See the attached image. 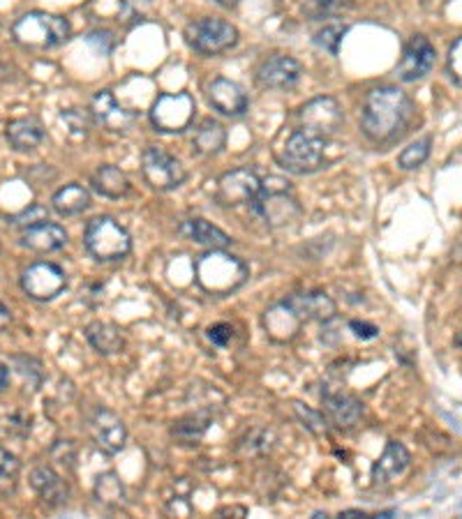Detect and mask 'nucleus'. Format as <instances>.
Returning a JSON list of instances; mask_svg holds the SVG:
<instances>
[{"mask_svg": "<svg viewBox=\"0 0 462 519\" xmlns=\"http://www.w3.org/2000/svg\"><path fill=\"white\" fill-rule=\"evenodd\" d=\"M206 337L222 349V346H227L231 342V337H234V328H231L229 323H215V326L206 330Z\"/></svg>", "mask_w": 462, "mask_h": 519, "instance_id": "obj_44", "label": "nucleus"}, {"mask_svg": "<svg viewBox=\"0 0 462 519\" xmlns=\"http://www.w3.org/2000/svg\"><path fill=\"white\" fill-rule=\"evenodd\" d=\"M151 10V0H123L121 3V21L123 24H137Z\"/></svg>", "mask_w": 462, "mask_h": 519, "instance_id": "obj_41", "label": "nucleus"}, {"mask_svg": "<svg viewBox=\"0 0 462 519\" xmlns=\"http://www.w3.org/2000/svg\"><path fill=\"white\" fill-rule=\"evenodd\" d=\"M322 404H324L326 416L331 418V423L342 427V430H349V427H354L363 416V404L356 400V397L342 393V390L324 388L322 390Z\"/></svg>", "mask_w": 462, "mask_h": 519, "instance_id": "obj_22", "label": "nucleus"}, {"mask_svg": "<svg viewBox=\"0 0 462 519\" xmlns=\"http://www.w3.org/2000/svg\"><path fill=\"white\" fill-rule=\"evenodd\" d=\"M303 77V65L292 56L266 58L257 70V81L268 90H289Z\"/></svg>", "mask_w": 462, "mask_h": 519, "instance_id": "obj_17", "label": "nucleus"}, {"mask_svg": "<svg viewBox=\"0 0 462 519\" xmlns=\"http://www.w3.org/2000/svg\"><path fill=\"white\" fill-rule=\"evenodd\" d=\"M28 480H31L33 492L40 496L44 506L61 508L70 501V485L65 483V478L54 469V466H47V464L35 466Z\"/></svg>", "mask_w": 462, "mask_h": 519, "instance_id": "obj_18", "label": "nucleus"}, {"mask_svg": "<svg viewBox=\"0 0 462 519\" xmlns=\"http://www.w3.org/2000/svg\"><path fill=\"white\" fill-rule=\"evenodd\" d=\"M12 323V312H10V307H7L3 300H0V333H5L7 330V326H10Z\"/></svg>", "mask_w": 462, "mask_h": 519, "instance_id": "obj_47", "label": "nucleus"}, {"mask_svg": "<svg viewBox=\"0 0 462 519\" xmlns=\"http://www.w3.org/2000/svg\"><path fill=\"white\" fill-rule=\"evenodd\" d=\"M7 386H10V365L0 360V393H3Z\"/></svg>", "mask_w": 462, "mask_h": 519, "instance_id": "obj_48", "label": "nucleus"}, {"mask_svg": "<svg viewBox=\"0 0 462 519\" xmlns=\"http://www.w3.org/2000/svg\"><path fill=\"white\" fill-rule=\"evenodd\" d=\"M213 420H215L213 409L204 406V409L176 420L174 427H171V436H174L176 441H181L183 446H192V443H199L204 439V434L208 432V427L213 425Z\"/></svg>", "mask_w": 462, "mask_h": 519, "instance_id": "obj_27", "label": "nucleus"}, {"mask_svg": "<svg viewBox=\"0 0 462 519\" xmlns=\"http://www.w3.org/2000/svg\"><path fill=\"white\" fill-rule=\"evenodd\" d=\"M324 153L326 139H319L305 130H294L278 150V162L287 171L308 176V173H315L324 167Z\"/></svg>", "mask_w": 462, "mask_h": 519, "instance_id": "obj_6", "label": "nucleus"}, {"mask_svg": "<svg viewBox=\"0 0 462 519\" xmlns=\"http://www.w3.org/2000/svg\"><path fill=\"white\" fill-rule=\"evenodd\" d=\"M93 496L100 506L109 510H121L128 506V492H125L123 480L116 471H104L95 478Z\"/></svg>", "mask_w": 462, "mask_h": 519, "instance_id": "obj_28", "label": "nucleus"}, {"mask_svg": "<svg viewBox=\"0 0 462 519\" xmlns=\"http://www.w3.org/2000/svg\"><path fill=\"white\" fill-rule=\"evenodd\" d=\"M178 233H181L183 238L192 240V243L208 247V250H225V247L234 243L229 233H225L220 227H215L211 222L199 220V217L197 220L183 222L181 227H178Z\"/></svg>", "mask_w": 462, "mask_h": 519, "instance_id": "obj_26", "label": "nucleus"}, {"mask_svg": "<svg viewBox=\"0 0 462 519\" xmlns=\"http://www.w3.org/2000/svg\"><path fill=\"white\" fill-rule=\"evenodd\" d=\"M248 277V263L225 250H208L195 261V282L208 296L227 298L241 289Z\"/></svg>", "mask_w": 462, "mask_h": 519, "instance_id": "obj_2", "label": "nucleus"}, {"mask_svg": "<svg viewBox=\"0 0 462 519\" xmlns=\"http://www.w3.org/2000/svg\"><path fill=\"white\" fill-rule=\"evenodd\" d=\"M21 462L10 450L0 446V499H10L19 490Z\"/></svg>", "mask_w": 462, "mask_h": 519, "instance_id": "obj_32", "label": "nucleus"}, {"mask_svg": "<svg viewBox=\"0 0 462 519\" xmlns=\"http://www.w3.org/2000/svg\"><path fill=\"white\" fill-rule=\"evenodd\" d=\"M354 0H305L303 14L310 21H322V19H335L352 10Z\"/></svg>", "mask_w": 462, "mask_h": 519, "instance_id": "obj_33", "label": "nucleus"}, {"mask_svg": "<svg viewBox=\"0 0 462 519\" xmlns=\"http://www.w3.org/2000/svg\"><path fill=\"white\" fill-rule=\"evenodd\" d=\"M285 303L292 307L298 317L305 321H319V323H331L338 314V305L331 296H326L324 291H305V293H292L285 298Z\"/></svg>", "mask_w": 462, "mask_h": 519, "instance_id": "obj_19", "label": "nucleus"}, {"mask_svg": "<svg viewBox=\"0 0 462 519\" xmlns=\"http://www.w3.org/2000/svg\"><path fill=\"white\" fill-rule=\"evenodd\" d=\"M141 173H144V180L153 190L158 192H171L178 190L188 178V171L181 164V160H176L174 155H169L167 150H162L158 146H148L141 155Z\"/></svg>", "mask_w": 462, "mask_h": 519, "instance_id": "obj_11", "label": "nucleus"}, {"mask_svg": "<svg viewBox=\"0 0 462 519\" xmlns=\"http://www.w3.org/2000/svg\"><path fill=\"white\" fill-rule=\"evenodd\" d=\"M93 190L104 199H123L130 192V178L114 164H102L91 176Z\"/></svg>", "mask_w": 462, "mask_h": 519, "instance_id": "obj_29", "label": "nucleus"}, {"mask_svg": "<svg viewBox=\"0 0 462 519\" xmlns=\"http://www.w3.org/2000/svg\"><path fill=\"white\" fill-rule=\"evenodd\" d=\"M215 3L222 5V7H227V10H231V7H236L238 3H241V0H215Z\"/></svg>", "mask_w": 462, "mask_h": 519, "instance_id": "obj_49", "label": "nucleus"}, {"mask_svg": "<svg viewBox=\"0 0 462 519\" xmlns=\"http://www.w3.org/2000/svg\"><path fill=\"white\" fill-rule=\"evenodd\" d=\"M298 123H301V130L329 141L342 130V125H345V111H342L340 102L335 100V97H312V100L305 102L301 111H298Z\"/></svg>", "mask_w": 462, "mask_h": 519, "instance_id": "obj_9", "label": "nucleus"}, {"mask_svg": "<svg viewBox=\"0 0 462 519\" xmlns=\"http://www.w3.org/2000/svg\"><path fill=\"white\" fill-rule=\"evenodd\" d=\"M409 462H412V455H409V450L402 446L400 441H389V443H386L384 453L379 455V460L372 464V471H370L372 485H375V487L391 485L393 480L400 478L402 473L407 471Z\"/></svg>", "mask_w": 462, "mask_h": 519, "instance_id": "obj_20", "label": "nucleus"}, {"mask_svg": "<svg viewBox=\"0 0 462 519\" xmlns=\"http://www.w3.org/2000/svg\"><path fill=\"white\" fill-rule=\"evenodd\" d=\"M51 208H54L61 217H77L91 208V192H88L84 185L70 183L61 187L58 192H54V197H51Z\"/></svg>", "mask_w": 462, "mask_h": 519, "instance_id": "obj_30", "label": "nucleus"}, {"mask_svg": "<svg viewBox=\"0 0 462 519\" xmlns=\"http://www.w3.org/2000/svg\"><path fill=\"white\" fill-rule=\"evenodd\" d=\"M47 220H49L47 206H42V203H31V206L21 210V213L7 217V224H10V227H17V229L24 231V229L35 227V224L47 222Z\"/></svg>", "mask_w": 462, "mask_h": 519, "instance_id": "obj_37", "label": "nucleus"}, {"mask_svg": "<svg viewBox=\"0 0 462 519\" xmlns=\"http://www.w3.org/2000/svg\"><path fill=\"white\" fill-rule=\"evenodd\" d=\"M91 116L95 125H100L102 130H107L111 134L130 132L134 120H137V116H134L130 109H125L118 104L111 90H98V93L93 95Z\"/></svg>", "mask_w": 462, "mask_h": 519, "instance_id": "obj_15", "label": "nucleus"}, {"mask_svg": "<svg viewBox=\"0 0 462 519\" xmlns=\"http://www.w3.org/2000/svg\"><path fill=\"white\" fill-rule=\"evenodd\" d=\"M456 346H460V349H462V330L456 335Z\"/></svg>", "mask_w": 462, "mask_h": 519, "instance_id": "obj_50", "label": "nucleus"}, {"mask_svg": "<svg viewBox=\"0 0 462 519\" xmlns=\"http://www.w3.org/2000/svg\"><path fill=\"white\" fill-rule=\"evenodd\" d=\"M449 77L453 84L462 88V37H458L449 49Z\"/></svg>", "mask_w": 462, "mask_h": 519, "instance_id": "obj_42", "label": "nucleus"}, {"mask_svg": "<svg viewBox=\"0 0 462 519\" xmlns=\"http://www.w3.org/2000/svg\"><path fill=\"white\" fill-rule=\"evenodd\" d=\"M195 116L197 102L190 93H165L151 107V123L162 134H181L190 130Z\"/></svg>", "mask_w": 462, "mask_h": 519, "instance_id": "obj_8", "label": "nucleus"}, {"mask_svg": "<svg viewBox=\"0 0 462 519\" xmlns=\"http://www.w3.org/2000/svg\"><path fill=\"white\" fill-rule=\"evenodd\" d=\"M86 340L100 356H118L125 349L123 330L107 321H93L86 326Z\"/></svg>", "mask_w": 462, "mask_h": 519, "instance_id": "obj_25", "label": "nucleus"}, {"mask_svg": "<svg viewBox=\"0 0 462 519\" xmlns=\"http://www.w3.org/2000/svg\"><path fill=\"white\" fill-rule=\"evenodd\" d=\"M86 40H88V44H93V47H98V51H102V54H109L111 47H114V35H111L109 30H98V33H91Z\"/></svg>", "mask_w": 462, "mask_h": 519, "instance_id": "obj_46", "label": "nucleus"}, {"mask_svg": "<svg viewBox=\"0 0 462 519\" xmlns=\"http://www.w3.org/2000/svg\"><path fill=\"white\" fill-rule=\"evenodd\" d=\"M19 245L37 254L61 252L67 245V231L61 227V224H54L47 220L42 224H35L31 229L21 231Z\"/></svg>", "mask_w": 462, "mask_h": 519, "instance_id": "obj_23", "label": "nucleus"}, {"mask_svg": "<svg viewBox=\"0 0 462 519\" xmlns=\"http://www.w3.org/2000/svg\"><path fill=\"white\" fill-rule=\"evenodd\" d=\"M86 430L91 434L95 446L107 455H118L128 441V430L118 413L107 406H95L86 420Z\"/></svg>", "mask_w": 462, "mask_h": 519, "instance_id": "obj_12", "label": "nucleus"}, {"mask_svg": "<svg viewBox=\"0 0 462 519\" xmlns=\"http://www.w3.org/2000/svg\"><path fill=\"white\" fill-rule=\"evenodd\" d=\"M275 436L268 430H252L238 441V453L243 457H262L273 448Z\"/></svg>", "mask_w": 462, "mask_h": 519, "instance_id": "obj_34", "label": "nucleus"}, {"mask_svg": "<svg viewBox=\"0 0 462 519\" xmlns=\"http://www.w3.org/2000/svg\"><path fill=\"white\" fill-rule=\"evenodd\" d=\"M257 217L268 224L271 229H282L294 224L301 217V206L294 197L292 185L285 178H266L262 180V190H259L257 199L250 203Z\"/></svg>", "mask_w": 462, "mask_h": 519, "instance_id": "obj_4", "label": "nucleus"}, {"mask_svg": "<svg viewBox=\"0 0 462 519\" xmlns=\"http://www.w3.org/2000/svg\"><path fill=\"white\" fill-rule=\"evenodd\" d=\"M70 21L61 14L51 12H26L12 24V40L21 49L28 51H47L56 49L70 40Z\"/></svg>", "mask_w": 462, "mask_h": 519, "instance_id": "obj_3", "label": "nucleus"}, {"mask_svg": "<svg viewBox=\"0 0 462 519\" xmlns=\"http://www.w3.org/2000/svg\"><path fill=\"white\" fill-rule=\"evenodd\" d=\"M301 328H303V319L298 317V314L285 303V300L271 305L264 312V330L273 342H278V344L292 342L294 337L301 333Z\"/></svg>", "mask_w": 462, "mask_h": 519, "instance_id": "obj_21", "label": "nucleus"}, {"mask_svg": "<svg viewBox=\"0 0 462 519\" xmlns=\"http://www.w3.org/2000/svg\"><path fill=\"white\" fill-rule=\"evenodd\" d=\"M19 287L35 303H49L67 289V275L54 261H35L21 273Z\"/></svg>", "mask_w": 462, "mask_h": 519, "instance_id": "obj_10", "label": "nucleus"}, {"mask_svg": "<svg viewBox=\"0 0 462 519\" xmlns=\"http://www.w3.org/2000/svg\"><path fill=\"white\" fill-rule=\"evenodd\" d=\"M51 457L58 464L63 466H74V460H77V446H74V441H56L54 448H51Z\"/></svg>", "mask_w": 462, "mask_h": 519, "instance_id": "obj_43", "label": "nucleus"}, {"mask_svg": "<svg viewBox=\"0 0 462 519\" xmlns=\"http://www.w3.org/2000/svg\"><path fill=\"white\" fill-rule=\"evenodd\" d=\"M206 97H208V104H211L218 114L229 118L245 116V111L250 107V100L248 95H245V90L238 86L236 81L225 77L213 79L211 84L206 86Z\"/></svg>", "mask_w": 462, "mask_h": 519, "instance_id": "obj_16", "label": "nucleus"}, {"mask_svg": "<svg viewBox=\"0 0 462 519\" xmlns=\"http://www.w3.org/2000/svg\"><path fill=\"white\" fill-rule=\"evenodd\" d=\"M437 60V51L432 47V42L428 37L416 35L405 44L402 49L400 63L396 67V74L400 81L405 84H414V81H421L423 77H428L432 67H435Z\"/></svg>", "mask_w": 462, "mask_h": 519, "instance_id": "obj_14", "label": "nucleus"}, {"mask_svg": "<svg viewBox=\"0 0 462 519\" xmlns=\"http://www.w3.org/2000/svg\"><path fill=\"white\" fill-rule=\"evenodd\" d=\"M414 118V102L398 86L372 88L363 100L361 130L372 144H391L407 132Z\"/></svg>", "mask_w": 462, "mask_h": 519, "instance_id": "obj_1", "label": "nucleus"}, {"mask_svg": "<svg viewBox=\"0 0 462 519\" xmlns=\"http://www.w3.org/2000/svg\"><path fill=\"white\" fill-rule=\"evenodd\" d=\"M259 190H262V178L250 169H231L222 173L218 180V192H215V201L225 208L250 206L257 199Z\"/></svg>", "mask_w": 462, "mask_h": 519, "instance_id": "obj_13", "label": "nucleus"}, {"mask_svg": "<svg viewBox=\"0 0 462 519\" xmlns=\"http://www.w3.org/2000/svg\"><path fill=\"white\" fill-rule=\"evenodd\" d=\"M347 26L345 24H326L322 30H317L315 35V44L319 49L329 51L331 56H338L342 37L347 35Z\"/></svg>", "mask_w": 462, "mask_h": 519, "instance_id": "obj_38", "label": "nucleus"}, {"mask_svg": "<svg viewBox=\"0 0 462 519\" xmlns=\"http://www.w3.org/2000/svg\"><path fill=\"white\" fill-rule=\"evenodd\" d=\"M227 146V130L225 125L218 123V120L208 118L201 123L195 130V137H192V150L197 155L213 157L222 153V148Z\"/></svg>", "mask_w": 462, "mask_h": 519, "instance_id": "obj_31", "label": "nucleus"}, {"mask_svg": "<svg viewBox=\"0 0 462 519\" xmlns=\"http://www.w3.org/2000/svg\"><path fill=\"white\" fill-rule=\"evenodd\" d=\"M12 365L17 374L24 379V383H28V388L33 390H40L42 383H44V372H42V365L37 363L35 358L31 356H14L12 358Z\"/></svg>", "mask_w": 462, "mask_h": 519, "instance_id": "obj_36", "label": "nucleus"}, {"mask_svg": "<svg viewBox=\"0 0 462 519\" xmlns=\"http://www.w3.org/2000/svg\"><path fill=\"white\" fill-rule=\"evenodd\" d=\"M61 120L67 130H70L72 137H79V139L88 137V130H91L93 125L91 111H84V109H65L61 114Z\"/></svg>", "mask_w": 462, "mask_h": 519, "instance_id": "obj_40", "label": "nucleus"}, {"mask_svg": "<svg viewBox=\"0 0 462 519\" xmlns=\"http://www.w3.org/2000/svg\"><path fill=\"white\" fill-rule=\"evenodd\" d=\"M185 42L190 49L204 56H220L227 54L238 44V28L222 19H197L185 28Z\"/></svg>", "mask_w": 462, "mask_h": 519, "instance_id": "obj_7", "label": "nucleus"}, {"mask_svg": "<svg viewBox=\"0 0 462 519\" xmlns=\"http://www.w3.org/2000/svg\"><path fill=\"white\" fill-rule=\"evenodd\" d=\"M5 139L17 153H33L42 146L44 127L37 118H14L5 125Z\"/></svg>", "mask_w": 462, "mask_h": 519, "instance_id": "obj_24", "label": "nucleus"}, {"mask_svg": "<svg viewBox=\"0 0 462 519\" xmlns=\"http://www.w3.org/2000/svg\"><path fill=\"white\" fill-rule=\"evenodd\" d=\"M84 247L95 261L116 263L132 252V238L128 229L118 224L114 217L100 215L86 224Z\"/></svg>", "mask_w": 462, "mask_h": 519, "instance_id": "obj_5", "label": "nucleus"}, {"mask_svg": "<svg viewBox=\"0 0 462 519\" xmlns=\"http://www.w3.org/2000/svg\"><path fill=\"white\" fill-rule=\"evenodd\" d=\"M294 413H296V418L301 420L303 427L310 434H315V436H326V434H329V423H326V418L319 411L310 409V406H305L301 402H294Z\"/></svg>", "mask_w": 462, "mask_h": 519, "instance_id": "obj_39", "label": "nucleus"}, {"mask_svg": "<svg viewBox=\"0 0 462 519\" xmlns=\"http://www.w3.org/2000/svg\"><path fill=\"white\" fill-rule=\"evenodd\" d=\"M430 146H432V139L430 137H423L419 141H414L412 146H407L402 150L400 157H398V167L405 169V171H412V169H419L426 164V160L430 157Z\"/></svg>", "mask_w": 462, "mask_h": 519, "instance_id": "obj_35", "label": "nucleus"}, {"mask_svg": "<svg viewBox=\"0 0 462 519\" xmlns=\"http://www.w3.org/2000/svg\"><path fill=\"white\" fill-rule=\"evenodd\" d=\"M349 330H352V333L359 337V340H375V337L379 335V328L375 326V323H368V321H359V319H354V321H349Z\"/></svg>", "mask_w": 462, "mask_h": 519, "instance_id": "obj_45", "label": "nucleus"}]
</instances>
